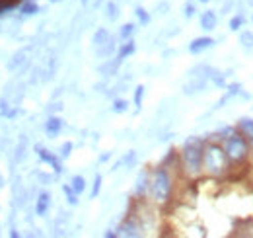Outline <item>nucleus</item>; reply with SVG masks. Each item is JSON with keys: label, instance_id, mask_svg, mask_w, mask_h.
I'll return each mask as SVG.
<instances>
[{"label": "nucleus", "instance_id": "f257e3e1", "mask_svg": "<svg viewBox=\"0 0 253 238\" xmlns=\"http://www.w3.org/2000/svg\"><path fill=\"white\" fill-rule=\"evenodd\" d=\"M203 149L205 141L199 137H191L181 147V152L177 156V166L181 168L187 179H199L203 176Z\"/></svg>", "mask_w": 253, "mask_h": 238}, {"label": "nucleus", "instance_id": "f03ea898", "mask_svg": "<svg viewBox=\"0 0 253 238\" xmlns=\"http://www.w3.org/2000/svg\"><path fill=\"white\" fill-rule=\"evenodd\" d=\"M173 176H171V168L166 164H160L158 168H154V172H150V189H148V199L152 205L164 207L171 201L173 197Z\"/></svg>", "mask_w": 253, "mask_h": 238}, {"label": "nucleus", "instance_id": "7ed1b4c3", "mask_svg": "<svg viewBox=\"0 0 253 238\" xmlns=\"http://www.w3.org/2000/svg\"><path fill=\"white\" fill-rule=\"evenodd\" d=\"M230 160L226 156V152L222 149L218 141H209L205 143L203 149V176L207 178H224L230 172Z\"/></svg>", "mask_w": 253, "mask_h": 238}, {"label": "nucleus", "instance_id": "20e7f679", "mask_svg": "<svg viewBox=\"0 0 253 238\" xmlns=\"http://www.w3.org/2000/svg\"><path fill=\"white\" fill-rule=\"evenodd\" d=\"M220 145L222 149H224V152H226V156H228V160H230V166H242L252 156L253 147L248 143V139L240 131H236L228 139L220 141Z\"/></svg>", "mask_w": 253, "mask_h": 238}, {"label": "nucleus", "instance_id": "39448f33", "mask_svg": "<svg viewBox=\"0 0 253 238\" xmlns=\"http://www.w3.org/2000/svg\"><path fill=\"white\" fill-rule=\"evenodd\" d=\"M142 235V227L138 223V219L134 215L126 217L125 221L119 225L117 229V237H128V238H134V237H140Z\"/></svg>", "mask_w": 253, "mask_h": 238}, {"label": "nucleus", "instance_id": "423d86ee", "mask_svg": "<svg viewBox=\"0 0 253 238\" xmlns=\"http://www.w3.org/2000/svg\"><path fill=\"white\" fill-rule=\"evenodd\" d=\"M148 189H150V172H140V176L136 179V185H134V197L136 201H144L148 199Z\"/></svg>", "mask_w": 253, "mask_h": 238}, {"label": "nucleus", "instance_id": "0eeeda50", "mask_svg": "<svg viewBox=\"0 0 253 238\" xmlns=\"http://www.w3.org/2000/svg\"><path fill=\"white\" fill-rule=\"evenodd\" d=\"M35 150H37V156L41 158V162L49 164V166L55 170V174H61V172H63V164H61V160H59L57 154H53L51 150L43 149V147H35Z\"/></svg>", "mask_w": 253, "mask_h": 238}, {"label": "nucleus", "instance_id": "6e6552de", "mask_svg": "<svg viewBox=\"0 0 253 238\" xmlns=\"http://www.w3.org/2000/svg\"><path fill=\"white\" fill-rule=\"evenodd\" d=\"M95 51V57L97 59H109V57H113L115 55V51H117V37H109L101 47H97V49H94Z\"/></svg>", "mask_w": 253, "mask_h": 238}, {"label": "nucleus", "instance_id": "1a4fd4ad", "mask_svg": "<svg viewBox=\"0 0 253 238\" xmlns=\"http://www.w3.org/2000/svg\"><path fill=\"white\" fill-rule=\"evenodd\" d=\"M33 49V45H28V47H24V49H20V51H16L14 53V57H12V60L8 62V70H20L26 62H28V53Z\"/></svg>", "mask_w": 253, "mask_h": 238}, {"label": "nucleus", "instance_id": "9d476101", "mask_svg": "<svg viewBox=\"0 0 253 238\" xmlns=\"http://www.w3.org/2000/svg\"><path fill=\"white\" fill-rule=\"evenodd\" d=\"M212 45H214V39H212V37H209V35L197 37V39H193V41L189 43V53H193V55H199V53H203V51L211 49Z\"/></svg>", "mask_w": 253, "mask_h": 238}, {"label": "nucleus", "instance_id": "9b49d317", "mask_svg": "<svg viewBox=\"0 0 253 238\" xmlns=\"http://www.w3.org/2000/svg\"><path fill=\"white\" fill-rule=\"evenodd\" d=\"M207 78L205 76H191V82H187L185 86H183V94L185 96H193V94H199V92H203V90L207 88Z\"/></svg>", "mask_w": 253, "mask_h": 238}, {"label": "nucleus", "instance_id": "f8f14e48", "mask_svg": "<svg viewBox=\"0 0 253 238\" xmlns=\"http://www.w3.org/2000/svg\"><path fill=\"white\" fill-rule=\"evenodd\" d=\"M236 129L248 139V143L253 147V119L252 118H240L236 123Z\"/></svg>", "mask_w": 253, "mask_h": 238}, {"label": "nucleus", "instance_id": "ddd939ff", "mask_svg": "<svg viewBox=\"0 0 253 238\" xmlns=\"http://www.w3.org/2000/svg\"><path fill=\"white\" fill-rule=\"evenodd\" d=\"M63 131V119L57 118V116H51V118L45 121V133L49 139H55L59 133Z\"/></svg>", "mask_w": 253, "mask_h": 238}, {"label": "nucleus", "instance_id": "4468645a", "mask_svg": "<svg viewBox=\"0 0 253 238\" xmlns=\"http://www.w3.org/2000/svg\"><path fill=\"white\" fill-rule=\"evenodd\" d=\"M121 62L123 60L119 59V57H115V59H105V62L103 64H99V72L103 74V76H113V74H117V70H119V66H121Z\"/></svg>", "mask_w": 253, "mask_h": 238}, {"label": "nucleus", "instance_id": "2eb2a0df", "mask_svg": "<svg viewBox=\"0 0 253 238\" xmlns=\"http://www.w3.org/2000/svg\"><path fill=\"white\" fill-rule=\"evenodd\" d=\"M49 207H51V195L47 191H41L37 195V201H35V213H37V217H45Z\"/></svg>", "mask_w": 253, "mask_h": 238}, {"label": "nucleus", "instance_id": "dca6fc26", "mask_svg": "<svg viewBox=\"0 0 253 238\" xmlns=\"http://www.w3.org/2000/svg\"><path fill=\"white\" fill-rule=\"evenodd\" d=\"M199 22H201V28H203L205 31H212L214 28H216V24H218V18H216L214 10H207V12L201 14Z\"/></svg>", "mask_w": 253, "mask_h": 238}, {"label": "nucleus", "instance_id": "f3484780", "mask_svg": "<svg viewBox=\"0 0 253 238\" xmlns=\"http://www.w3.org/2000/svg\"><path fill=\"white\" fill-rule=\"evenodd\" d=\"M134 51H136V43H134V39L130 37V39H126L125 43H121V47H117V57L121 60H125V59H128Z\"/></svg>", "mask_w": 253, "mask_h": 238}, {"label": "nucleus", "instance_id": "a211bd4d", "mask_svg": "<svg viewBox=\"0 0 253 238\" xmlns=\"http://www.w3.org/2000/svg\"><path fill=\"white\" fill-rule=\"evenodd\" d=\"M109 37H111V33H109L107 28H97V30L94 31V35H92V47H94V49L101 47Z\"/></svg>", "mask_w": 253, "mask_h": 238}, {"label": "nucleus", "instance_id": "6ab92c4d", "mask_svg": "<svg viewBox=\"0 0 253 238\" xmlns=\"http://www.w3.org/2000/svg\"><path fill=\"white\" fill-rule=\"evenodd\" d=\"M240 43L246 51H253V31L246 30L240 33Z\"/></svg>", "mask_w": 253, "mask_h": 238}, {"label": "nucleus", "instance_id": "aec40b11", "mask_svg": "<svg viewBox=\"0 0 253 238\" xmlns=\"http://www.w3.org/2000/svg\"><path fill=\"white\" fill-rule=\"evenodd\" d=\"M63 191H64V195H66L68 205H78V193L72 189V185H70V183H64Z\"/></svg>", "mask_w": 253, "mask_h": 238}, {"label": "nucleus", "instance_id": "412c9836", "mask_svg": "<svg viewBox=\"0 0 253 238\" xmlns=\"http://www.w3.org/2000/svg\"><path fill=\"white\" fill-rule=\"evenodd\" d=\"M70 185H72V189H74L78 195H82L84 189H86V179H84V176H74V178L70 179Z\"/></svg>", "mask_w": 253, "mask_h": 238}, {"label": "nucleus", "instance_id": "4be33fe9", "mask_svg": "<svg viewBox=\"0 0 253 238\" xmlns=\"http://www.w3.org/2000/svg\"><path fill=\"white\" fill-rule=\"evenodd\" d=\"M246 26V16L242 14V12H238L232 20H230V30L232 31H238V30H242Z\"/></svg>", "mask_w": 253, "mask_h": 238}, {"label": "nucleus", "instance_id": "5701e85b", "mask_svg": "<svg viewBox=\"0 0 253 238\" xmlns=\"http://www.w3.org/2000/svg\"><path fill=\"white\" fill-rule=\"evenodd\" d=\"M26 145H28V139L24 137V139L20 141V145L16 147V150H14V164H18V162H22V158L26 156Z\"/></svg>", "mask_w": 253, "mask_h": 238}, {"label": "nucleus", "instance_id": "b1692460", "mask_svg": "<svg viewBox=\"0 0 253 238\" xmlns=\"http://www.w3.org/2000/svg\"><path fill=\"white\" fill-rule=\"evenodd\" d=\"M134 31H136V26H134V24H125V26L119 30V39H121V41L130 39V37L134 35Z\"/></svg>", "mask_w": 253, "mask_h": 238}, {"label": "nucleus", "instance_id": "393cba45", "mask_svg": "<svg viewBox=\"0 0 253 238\" xmlns=\"http://www.w3.org/2000/svg\"><path fill=\"white\" fill-rule=\"evenodd\" d=\"M236 131H238V129H236V125H232V127H230V125H226V127H222V129L216 133V135H214V137H216V141L220 143V141H224V139H228L230 135H234Z\"/></svg>", "mask_w": 253, "mask_h": 238}, {"label": "nucleus", "instance_id": "a878e982", "mask_svg": "<svg viewBox=\"0 0 253 238\" xmlns=\"http://www.w3.org/2000/svg\"><path fill=\"white\" fill-rule=\"evenodd\" d=\"M105 16H107V20H117V16H119V8H117V4L115 2H107V6H105Z\"/></svg>", "mask_w": 253, "mask_h": 238}, {"label": "nucleus", "instance_id": "bb28decb", "mask_svg": "<svg viewBox=\"0 0 253 238\" xmlns=\"http://www.w3.org/2000/svg\"><path fill=\"white\" fill-rule=\"evenodd\" d=\"M37 12H39V6H37L35 2H30V0H28V2L22 4V14H24V16H33V14H37Z\"/></svg>", "mask_w": 253, "mask_h": 238}, {"label": "nucleus", "instance_id": "cd10ccee", "mask_svg": "<svg viewBox=\"0 0 253 238\" xmlns=\"http://www.w3.org/2000/svg\"><path fill=\"white\" fill-rule=\"evenodd\" d=\"M126 110H128V102L126 100H123V98L113 100V112L115 114H125Z\"/></svg>", "mask_w": 253, "mask_h": 238}, {"label": "nucleus", "instance_id": "c85d7f7f", "mask_svg": "<svg viewBox=\"0 0 253 238\" xmlns=\"http://www.w3.org/2000/svg\"><path fill=\"white\" fill-rule=\"evenodd\" d=\"M134 14H136V18H138V22H140L142 26H146V24L150 22V14H148L144 8H136V12H134Z\"/></svg>", "mask_w": 253, "mask_h": 238}, {"label": "nucleus", "instance_id": "c756f323", "mask_svg": "<svg viewBox=\"0 0 253 238\" xmlns=\"http://www.w3.org/2000/svg\"><path fill=\"white\" fill-rule=\"evenodd\" d=\"M144 86H136V90H134V106L136 108H140L142 106V100H144Z\"/></svg>", "mask_w": 253, "mask_h": 238}, {"label": "nucleus", "instance_id": "7c9ffc66", "mask_svg": "<svg viewBox=\"0 0 253 238\" xmlns=\"http://www.w3.org/2000/svg\"><path fill=\"white\" fill-rule=\"evenodd\" d=\"M99 191H101V176L97 174V176L94 178V187H92V193H90V195H92V199H95V197L99 195Z\"/></svg>", "mask_w": 253, "mask_h": 238}, {"label": "nucleus", "instance_id": "2f4dec72", "mask_svg": "<svg viewBox=\"0 0 253 238\" xmlns=\"http://www.w3.org/2000/svg\"><path fill=\"white\" fill-rule=\"evenodd\" d=\"M240 92H242V86H240V84H230V86H228V92H226V96L234 98V96H238Z\"/></svg>", "mask_w": 253, "mask_h": 238}, {"label": "nucleus", "instance_id": "473e14b6", "mask_svg": "<svg viewBox=\"0 0 253 238\" xmlns=\"http://www.w3.org/2000/svg\"><path fill=\"white\" fill-rule=\"evenodd\" d=\"M134 160H136V152H134V150H130V152L126 154L125 158L121 160V164H126V166H130V164H134Z\"/></svg>", "mask_w": 253, "mask_h": 238}, {"label": "nucleus", "instance_id": "72a5a7b5", "mask_svg": "<svg viewBox=\"0 0 253 238\" xmlns=\"http://www.w3.org/2000/svg\"><path fill=\"white\" fill-rule=\"evenodd\" d=\"M70 152H72V143H64L61 147V158H68Z\"/></svg>", "mask_w": 253, "mask_h": 238}, {"label": "nucleus", "instance_id": "f704fd0d", "mask_svg": "<svg viewBox=\"0 0 253 238\" xmlns=\"http://www.w3.org/2000/svg\"><path fill=\"white\" fill-rule=\"evenodd\" d=\"M195 14V6L193 4H185V18H191Z\"/></svg>", "mask_w": 253, "mask_h": 238}, {"label": "nucleus", "instance_id": "c9c22d12", "mask_svg": "<svg viewBox=\"0 0 253 238\" xmlns=\"http://www.w3.org/2000/svg\"><path fill=\"white\" fill-rule=\"evenodd\" d=\"M61 110H63V104H51V110L49 112L53 114V112H61Z\"/></svg>", "mask_w": 253, "mask_h": 238}, {"label": "nucleus", "instance_id": "e433bc0d", "mask_svg": "<svg viewBox=\"0 0 253 238\" xmlns=\"http://www.w3.org/2000/svg\"><path fill=\"white\" fill-rule=\"evenodd\" d=\"M228 10H232V2H226V4L222 6V14H228Z\"/></svg>", "mask_w": 253, "mask_h": 238}, {"label": "nucleus", "instance_id": "4c0bfd02", "mask_svg": "<svg viewBox=\"0 0 253 238\" xmlns=\"http://www.w3.org/2000/svg\"><path fill=\"white\" fill-rule=\"evenodd\" d=\"M39 178H41V181H43L45 185H47V183L51 181V176H47V174H39Z\"/></svg>", "mask_w": 253, "mask_h": 238}, {"label": "nucleus", "instance_id": "58836bf2", "mask_svg": "<svg viewBox=\"0 0 253 238\" xmlns=\"http://www.w3.org/2000/svg\"><path fill=\"white\" fill-rule=\"evenodd\" d=\"M2 187H4V176L0 174V189H2Z\"/></svg>", "mask_w": 253, "mask_h": 238}, {"label": "nucleus", "instance_id": "ea45409f", "mask_svg": "<svg viewBox=\"0 0 253 238\" xmlns=\"http://www.w3.org/2000/svg\"><path fill=\"white\" fill-rule=\"evenodd\" d=\"M80 2H82V6H88L90 4V0H80Z\"/></svg>", "mask_w": 253, "mask_h": 238}, {"label": "nucleus", "instance_id": "a19ab883", "mask_svg": "<svg viewBox=\"0 0 253 238\" xmlns=\"http://www.w3.org/2000/svg\"><path fill=\"white\" fill-rule=\"evenodd\" d=\"M49 2H53V4H59V2H64V0H49Z\"/></svg>", "mask_w": 253, "mask_h": 238}, {"label": "nucleus", "instance_id": "79ce46f5", "mask_svg": "<svg viewBox=\"0 0 253 238\" xmlns=\"http://www.w3.org/2000/svg\"><path fill=\"white\" fill-rule=\"evenodd\" d=\"M248 2H250V4H253V0H248Z\"/></svg>", "mask_w": 253, "mask_h": 238}, {"label": "nucleus", "instance_id": "37998d69", "mask_svg": "<svg viewBox=\"0 0 253 238\" xmlns=\"http://www.w3.org/2000/svg\"><path fill=\"white\" fill-rule=\"evenodd\" d=\"M201 2H209V0H201Z\"/></svg>", "mask_w": 253, "mask_h": 238}, {"label": "nucleus", "instance_id": "c03bdc74", "mask_svg": "<svg viewBox=\"0 0 253 238\" xmlns=\"http://www.w3.org/2000/svg\"><path fill=\"white\" fill-rule=\"evenodd\" d=\"M252 20H253V18H252Z\"/></svg>", "mask_w": 253, "mask_h": 238}]
</instances>
